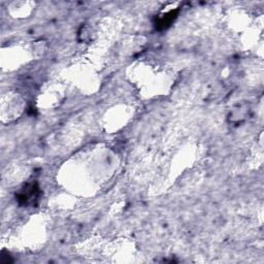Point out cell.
<instances>
[{
    "mask_svg": "<svg viewBox=\"0 0 264 264\" xmlns=\"http://www.w3.org/2000/svg\"><path fill=\"white\" fill-rule=\"evenodd\" d=\"M41 195L40 187L36 183L27 184L17 195V199L21 205L35 204Z\"/></svg>",
    "mask_w": 264,
    "mask_h": 264,
    "instance_id": "1",
    "label": "cell"
},
{
    "mask_svg": "<svg viewBox=\"0 0 264 264\" xmlns=\"http://www.w3.org/2000/svg\"><path fill=\"white\" fill-rule=\"evenodd\" d=\"M178 13H179V11H171V12L166 13L165 15L161 16L160 18H158L156 21V28L158 30L167 29L172 25V23L176 20Z\"/></svg>",
    "mask_w": 264,
    "mask_h": 264,
    "instance_id": "2",
    "label": "cell"
}]
</instances>
